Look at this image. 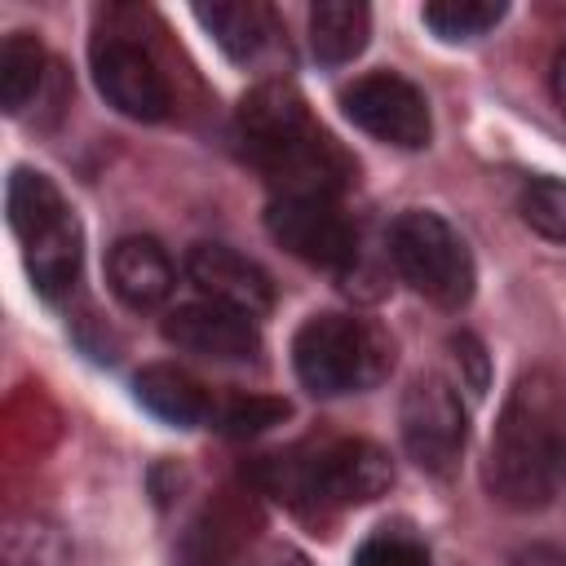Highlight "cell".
Here are the masks:
<instances>
[{
  "instance_id": "obj_2",
  "label": "cell",
  "mask_w": 566,
  "mask_h": 566,
  "mask_svg": "<svg viewBox=\"0 0 566 566\" xmlns=\"http://www.w3.org/2000/svg\"><path fill=\"white\" fill-rule=\"evenodd\" d=\"M394 363V345L354 314H314L292 340V367L310 394L336 398L376 385Z\"/></svg>"
},
{
  "instance_id": "obj_4",
  "label": "cell",
  "mask_w": 566,
  "mask_h": 566,
  "mask_svg": "<svg viewBox=\"0 0 566 566\" xmlns=\"http://www.w3.org/2000/svg\"><path fill=\"white\" fill-rule=\"evenodd\" d=\"M398 424H402L407 455L424 473L447 478L460 464V451H464V438H469V420H464L460 394L442 376H416L407 385L402 407H398Z\"/></svg>"
},
{
  "instance_id": "obj_23",
  "label": "cell",
  "mask_w": 566,
  "mask_h": 566,
  "mask_svg": "<svg viewBox=\"0 0 566 566\" xmlns=\"http://www.w3.org/2000/svg\"><path fill=\"white\" fill-rule=\"evenodd\" d=\"M287 411H292V407H287L283 398L248 394V398H234V402L226 407L221 429H226L230 438H256V433H265V429L283 424V420H287Z\"/></svg>"
},
{
  "instance_id": "obj_22",
  "label": "cell",
  "mask_w": 566,
  "mask_h": 566,
  "mask_svg": "<svg viewBox=\"0 0 566 566\" xmlns=\"http://www.w3.org/2000/svg\"><path fill=\"white\" fill-rule=\"evenodd\" d=\"M517 212L522 221L553 239V243H566V181L562 177H535L522 186V199H517Z\"/></svg>"
},
{
  "instance_id": "obj_6",
  "label": "cell",
  "mask_w": 566,
  "mask_h": 566,
  "mask_svg": "<svg viewBox=\"0 0 566 566\" xmlns=\"http://www.w3.org/2000/svg\"><path fill=\"white\" fill-rule=\"evenodd\" d=\"M270 234L301 261L323 270H345L358 256L354 221L323 195H279L265 212Z\"/></svg>"
},
{
  "instance_id": "obj_20",
  "label": "cell",
  "mask_w": 566,
  "mask_h": 566,
  "mask_svg": "<svg viewBox=\"0 0 566 566\" xmlns=\"http://www.w3.org/2000/svg\"><path fill=\"white\" fill-rule=\"evenodd\" d=\"M66 535L44 517H13L4 531V566H66Z\"/></svg>"
},
{
  "instance_id": "obj_13",
  "label": "cell",
  "mask_w": 566,
  "mask_h": 566,
  "mask_svg": "<svg viewBox=\"0 0 566 566\" xmlns=\"http://www.w3.org/2000/svg\"><path fill=\"white\" fill-rule=\"evenodd\" d=\"M239 128L248 137V150H265V146H279L296 133L310 128V111L301 102V93L292 84H256L243 102H239Z\"/></svg>"
},
{
  "instance_id": "obj_10",
  "label": "cell",
  "mask_w": 566,
  "mask_h": 566,
  "mask_svg": "<svg viewBox=\"0 0 566 566\" xmlns=\"http://www.w3.org/2000/svg\"><path fill=\"white\" fill-rule=\"evenodd\" d=\"M186 274L190 283L203 292V301H217V305H230L239 314H265L274 305V283L270 274L248 261L243 252L234 248H221V243H195L190 256H186Z\"/></svg>"
},
{
  "instance_id": "obj_15",
  "label": "cell",
  "mask_w": 566,
  "mask_h": 566,
  "mask_svg": "<svg viewBox=\"0 0 566 566\" xmlns=\"http://www.w3.org/2000/svg\"><path fill=\"white\" fill-rule=\"evenodd\" d=\"M195 18L208 27V35L234 57V62H248L256 57L274 35V9L270 4H256V0H221V4H199Z\"/></svg>"
},
{
  "instance_id": "obj_24",
  "label": "cell",
  "mask_w": 566,
  "mask_h": 566,
  "mask_svg": "<svg viewBox=\"0 0 566 566\" xmlns=\"http://www.w3.org/2000/svg\"><path fill=\"white\" fill-rule=\"evenodd\" d=\"M354 566H433L429 553L411 539V535H371L358 553H354Z\"/></svg>"
},
{
  "instance_id": "obj_21",
  "label": "cell",
  "mask_w": 566,
  "mask_h": 566,
  "mask_svg": "<svg viewBox=\"0 0 566 566\" xmlns=\"http://www.w3.org/2000/svg\"><path fill=\"white\" fill-rule=\"evenodd\" d=\"M500 18H504V4L500 0H433V4H424V27L438 40H447V44L478 40Z\"/></svg>"
},
{
  "instance_id": "obj_26",
  "label": "cell",
  "mask_w": 566,
  "mask_h": 566,
  "mask_svg": "<svg viewBox=\"0 0 566 566\" xmlns=\"http://www.w3.org/2000/svg\"><path fill=\"white\" fill-rule=\"evenodd\" d=\"M248 566H310V562H305L296 548H265V553L252 557Z\"/></svg>"
},
{
  "instance_id": "obj_17",
  "label": "cell",
  "mask_w": 566,
  "mask_h": 566,
  "mask_svg": "<svg viewBox=\"0 0 566 566\" xmlns=\"http://www.w3.org/2000/svg\"><path fill=\"white\" fill-rule=\"evenodd\" d=\"M22 252H27V274L40 296L53 301V296L71 292V283L80 279V221L66 212L57 226L27 239Z\"/></svg>"
},
{
  "instance_id": "obj_11",
  "label": "cell",
  "mask_w": 566,
  "mask_h": 566,
  "mask_svg": "<svg viewBox=\"0 0 566 566\" xmlns=\"http://www.w3.org/2000/svg\"><path fill=\"white\" fill-rule=\"evenodd\" d=\"M256 526H261L256 504L243 491H221L190 522L181 539V566H230L248 548Z\"/></svg>"
},
{
  "instance_id": "obj_18",
  "label": "cell",
  "mask_w": 566,
  "mask_h": 566,
  "mask_svg": "<svg viewBox=\"0 0 566 566\" xmlns=\"http://www.w3.org/2000/svg\"><path fill=\"white\" fill-rule=\"evenodd\" d=\"M4 208H9V226H13V234L22 243L35 239L40 230L57 226L71 212L66 199H62V190L44 172H35V168H13L9 190H4Z\"/></svg>"
},
{
  "instance_id": "obj_12",
  "label": "cell",
  "mask_w": 566,
  "mask_h": 566,
  "mask_svg": "<svg viewBox=\"0 0 566 566\" xmlns=\"http://www.w3.org/2000/svg\"><path fill=\"white\" fill-rule=\"evenodd\" d=\"M106 279L128 310H155L172 292V261L155 239L128 234L106 252Z\"/></svg>"
},
{
  "instance_id": "obj_16",
  "label": "cell",
  "mask_w": 566,
  "mask_h": 566,
  "mask_svg": "<svg viewBox=\"0 0 566 566\" xmlns=\"http://www.w3.org/2000/svg\"><path fill=\"white\" fill-rule=\"evenodd\" d=\"M371 35V9L358 0H323L310 9V49L323 66L354 62L367 49Z\"/></svg>"
},
{
  "instance_id": "obj_3",
  "label": "cell",
  "mask_w": 566,
  "mask_h": 566,
  "mask_svg": "<svg viewBox=\"0 0 566 566\" xmlns=\"http://www.w3.org/2000/svg\"><path fill=\"white\" fill-rule=\"evenodd\" d=\"M389 256L398 274L442 310H460L473 296V256L438 212H402L389 226Z\"/></svg>"
},
{
  "instance_id": "obj_27",
  "label": "cell",
  "mask_w": 566,
  "mask_h": 566,
  "mask_svg": "<svg viewBox=\"0 0 566 566\" xmlns=\"http://www.w3.org/2000/svg\"><path fill=\"white\" fill-rule=\"evenodd\" d=\"M553 97H557V106H562V115H566V49H562L557 62H553Z\"/></svg>"
},
{
  "instance_id": "obj_7",
  "label": "cell",
  "mask_w": 566,
  "mask_h": 566,
  "mask_svg": "<svg viewBox=\"0 0 566 566\" xmlns=\"http://www.w3.org/2000/svg\"><path fill=\"white\" fill-rule=\"evenodd\" d=\"M93 80H97V93L119 115H128V119L155 124L172 106L168 80L159 75V66L150 62V53L137 49L133 40H119V35L93 40Z\"/></svg>"
},
{
  "instance_id": "obj_1",
  "label": "cell",
  "mask_w": 566,
  "mask_h": 566,
  "mask_svg": "<svg viewBox=\"0 0 566 566\" xmlns=\"http://www.w3.org/2000/svg\"><path fill=\"white\" fill-rule=\"evenodd\" d=\"M566 482V380L548 367H531L504 398L486 486L509 509H544Z\"/></svg>"
},
{
  "instance_id": "obj_8",
  "label": "cell",
  "mask_w": 566,
  "mask_h": 566,
  "mask_svg": "<svg viewBox=\"0 0 566 566\" xmlns=\"http://www.w3.org/2000/svg\"><path fill=\"white\" fill-rule=\"evenodd\" d=\"M252 159L265 168V177L283 190V195H323L332 199L349 177H354V164L349 155L323 133V128H305L279 146H265V150H252Z\"/></svg>"
},
{
  "instance_id": "obj_14",
  "label": "cell",
  "mask_w": 566,
  "mask_h": 566,
  "mask_svg": "<svg viewBox=\"0 0 566 566\" xmlns=\"http://www.w3.org/2000/svg\"><path fill=\"white\" fill-rule=\"evenodd\" d=\"M137 402H142L150 416H159V420H168V424H177V429H195V424H203L208 411H212L208 389H203L190 371L168 367V363H155V367H142V371H137Z\"/></svg>"
},
{
  "instance_id": "obj_25",
  "label": "cell",
  "mask_w": 566,
  "mask_h": 566,
  "mask_svg": "<svg viewBox=\"0 0 566 566\" xmlns=\"http://www.w3.org/2000/svg\"><path fill=\"white\" fill-rule=\"evenodd\" d=\"M451 349H455V358L469 367V385L482 394V389H486V358H482V345L464 332V336H455V340H451Z\"/></svg>"
},
{
  "instance_id": "obj_5",
  "label": "cell",
  "mask_w": 566,
  "mask_h": 566,
  "mask_svg": "<svg viewBox=\"0 0 566 566\" xmlns=\"http://www.w3.org/2000/svg\"><path fill=\"white\" fill-rule=\"evenodd\" d=\"M340 106L363 133H371L376 142L402 146V150H420L433 133L424 93L394 71H371V75L354 80L340 93Z\"/></svg>"
},
{
  "instance_id": "obj_19",
  "label": "cell",
  "mask_w": 566,
  "mask_h": 566,
  "mask_svg": "<svg viewBox=\"0 0 566 566\" xmlns=\"http://www.w3.org/2000/svg\"><path fill=\"white\" fill-rule=\"evenodd\" d=\"M44 80V44L31 31H18L0 49V106L18 115Z\"/></svg>"
},
{
  "instance_id": "obj_9",
  "label": "cell",
  "mask_w": 566,
  "mask_h": 566,
  "mask_svg": "<svg viewBox=\"0 0 566 566\" xmlns=\"http://www.w3.org/2000/svg\"><path fill=\"white\" fill-rule=\"evenodd\" d=\"M164 336L177 349H190V354H203L217 363H248L261 349V332H256L252 314H239V310L217 305V301L177 305L164 318Z\"/></svg>"
}]
</instances>
